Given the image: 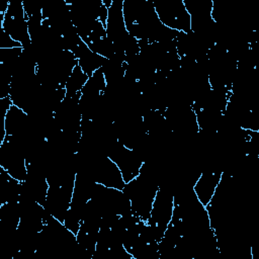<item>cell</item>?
Wrapping results in <instances>:
<instances>
[{"label":"cell","mask_w":259,"mask_h":259,"mask_svg":"<svg viewBox=\"0 0 259 259\" xmlns=\"http://www.w3.org/2000/svg\"><path fill=\"white\" fill-rule=\"evenodd\" d=\"M158 189L159 184L155 179L140 173L138 177L125 183L122 190L131 201L132 211L140 220L147 222Z\"/></svg>","instance_id":"cell-1"},{"label":"cell","mask_w":259,"mask_h":259,"mask_svg":"<svg viewBox=\"0 0 259 259\" xmlns=\"http://www.w3.org/2000/svg\"><path fill=\"white\" fill-rule=\"evenodd\" d=\"M159 20L168 28L189 32L191 30V19L183 0H158L152 1Z\"/></svg>","instance_id":"cell-2"},{"label":"cell","mask_w":259,"mask_h":259,"mask_svg":"<svg viewBox=\"0 0 259 259\" xmlns=\"http://www.w3.org/2000/svg\"><path fill=\"white\" fill-rule=\"evenodd\" d=\"M0 167L13 179L23 182L27 176V161L23 149L9 139L0 145Z\"/></svg>","instance_id":"cell-3"},{"label":"cell","mask_w":259,"mask_h":259,"mask_svg":"<svg viewBox=\"0 0 259 259\" xmlns=\"http://www.w3.org/2000/svg\"><path fill=\"white\" fill-rule=\"evenodd\" d=\"M107 157L110 158L118 167L125 183L138 177L144 163L138 153L123 146L118 141L110 148L107 153Z\"/></svg>","instance_id":"cell-4"},{"label":"cell","mask_w":259,"mask_h":259,"mask_svg":"<svg viewBox=\"0 0 259 259\" xmlns=\"http://www.w3.org/2000/svg\"><path fill=\"white\" fill-rule=\"evenodd\" d=\"M175 202L173 193L166 188L159 187L153 201L148 223L165 231L173 215Z\"/></svg>","instance_id":"cell-5"},{"label":"cell","mask_w":259,"mask_h":259,"mask_svg":"<svg viewBox=\"0 0 259 259\" xmlns=\"http://www.w3.org/2000/svg\"><path fill=\"white\" fill-rule=\"evenodd\" d=\"M222 173L223 170L211 167L201 170L192 189L196 198L203 206H206L210 202L221 181Z\"/></svg>","instance_id":"cell-6"},{"label":"cell","mask_w":259,"mask_h":259,"mask_svg":"<svg viewBox=\"0 0 259 259\" xmlns=\"http://www.w3.org/2000/svg\"><path fill=\"white\" fill-rule=\"evenodd\" d=\"M1 27L5 32H7L15 41L19 42L22 47L31 44L26 16L12 17L4 14Z\"/></svg>","instance_id":"cell-7"},{"label":"cell","mask_w":259,"mask_h":259,"mask_svg":"<svg viewBox=\"0 0 259 259\" xmlns=\"http://www.w3.org/2000/svg\"><path fill=\"white\" fill-rule=\"evenodd\" d=\"M88 78L89 77L83 72L81 67L77 64L65 84L66 94L73 95V94L81 93V90L86 84Z\"/></svg>","instance_id":"cell-8"}]
</instances>
